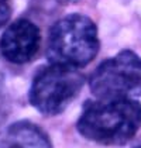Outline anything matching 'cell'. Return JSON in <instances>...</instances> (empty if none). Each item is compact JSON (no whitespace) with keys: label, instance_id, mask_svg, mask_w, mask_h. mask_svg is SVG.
Returning <instances> with one entry per match:
<instances>
[{"label":"cell","instance_id":"obj_4","mask_svg":"<svg viewBox=\"0 0 141 148\" xmlns=\"http://www.w3.org/2000/svg\"><path fill=\"white\" fill-rule=\"evenodd\" d=\"M89 89L96 99H123L141 96V58L123 49L106 59L89 78Z\"/></svg>","mask_w":141,"mask_h":148},{"label":"cell","instance_id":"obj_6","mask_svg":"<svg viewBox=\"0 0 141 148\" xmlns=\"http://www.w3.org/2000/svg\"><path fill=\"white\" fill-rule=\"evenodd\" d=\"M0 148H54L48 134L35 123L21 120L0 134Z\"/></svg>","mask_w":141,"mask_h":148},{"label":"cell","instance_id":"obj_3","mask_svg":"<svg viewBox=\"0 0 141 148\" xmlns=\"http://www.w3.org/2000/svg\"><path fill=\"white\" fill-rule=\"evenodd\" d=\"M85 76L79 69L49 64L37 71L28 92V100L44 116L61 114L81 93Z\"/></svg>","mask_w":141,"mask_h":148},{"label":"cell","instance_id":"obj_8","mask_svg":"<svg viewBox=\"0 0 141 148\" xmlns=\"http://www.w3.org/2000/svg\"><path fill=\"white\" fill-rule=\"evenodd\" d=\"M7 102L4 99V96L0 93V124L4 121V119L7 117Z\"/></svg>","mask_w":141,"mask_h":148},{"label":"cell","instance_id":"obj_9","mask_svg":"<svg viewBox=\"0 0 141 148\" xmlns=\"http://www.w3.org/2000/svg\"><path fill=\"white\" fill-rule=\"evenodd\" d=\"M61 6H70V4H75V3H78V1H81V0H57Z\"/></svg>","mask_w":141,"mask_h":148},{"label":"cell","instance_id":"obj_7","mask_svg":"<svg viewBox=\"0 0 141 148\" xmlns=\"http://www.w3.org/2000/svg\"><path fill=\"white\" fill-rule=\"evenodd\" d=\"M10 14H12L10 0H0V28L9 21Z\"/></svg>","mask_w":141,"mask_h":148},{"label":"cell","instance_id":"obj_5","mask_svg":"<svg viewBox=\"0 0 141 148\" xmlns=\"http://www.w3.org/2000/svg\"><path fill=\"white\" fill-rule=\"evenodd\" d=\"M41 47V31L33 21H13L0 38V52L9 62L23 65L33 61Z\"/></svg>","mask_w":141,"mask_h":148},{"label":"cell","instance_id":"obj_10","mask_svg":"<svg viewBox=\"0 0 141 148\" xmlns=\"http://www.w3.org/2000/svg\"><path fill=\"white\" fill-rule=\"evenodd\" d=\"M134 148H141V144H140V145H137V147H134Z\"/></svg>","mask_w":141,"mask_h":148},{"label":"cell","instance_id":"obj_1","mask_svg":"<svg viewBox=\"0 0 141 148\" xmlns=\"http://www.w3.org/2000/svg\"><path fill=\"white\" fill-rule=\"evenodd\" d=\"M141 127V103L131 97L97 99L83 106L78 133L100 145H124Z\"/></svg>","mask_w":141,"mask_h":148},{"label":"cell","instance_id":"obj_2","mask_svg":"<svg viewBox=\"0 0 141 148\" xmlns=\"http://www.w3.org/2000/svg\"><path fill=\"white\" fill-rule=\"evenodd\" d=\"M99 48L97 27L88 16L68 14L49 28L47 38L49 64L85 68L96 58Z\"/></svg>","mask_w":141,"mask_h":148}]
</instances>
